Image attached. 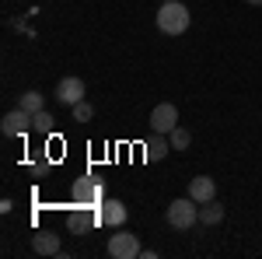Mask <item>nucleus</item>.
<instances>
[{
    "instance_id": "obj_1",
    "label": "nucleus",
    "mask_w": 262,
    "mask_h": 259,
    "mask_svg": "<svg viewBox=\"0 0 262 259\" xmlns=\"http://www.w3.org/2000/svg\"><path fill=\"white\" fill-rule=\"evenodd\" d=\"M189 25H192V14H189L185 4H179V0H161V7H158V28H161L164 35H185Z\"/></svg>"
},
{
    "instance_id": "obj_2",
    "label": "nucleus",
    "mask_w": 262,
    "mask_h": 259,
    "mask_svg": "<svg viewBox=\"0 0 262 259\" xmlns=\"http://www.w3.org/2000/svg\"><path fill=\"white\" fill-rule=\"evenodd\" d=\"M164 221L175 228V231H189L200 224V203L192 196H182V200H171L168 210H164Z\"/></svg>"
},
{
    "instance_id": "obj_3",
    "label": "nucleus",
    "mask_w": 262,
    "mask_h": 259,
    "mask_svg": "<svg viewBox=\"0 0 262 259\" xmlns=\"http://www.w3.org/2000/svg\"><path fill=\"white\" fill-rule=\"evenodd\" d=\"M105 252L112 259H137L143 249H140V238H137L133 231H116V235L108 238V245H105Z\"/></svg>"
},
{
    "instance_id": "obj_4",
    "label": "nucleus",
    "mask_w": 262,
    "mask_h": 259,
    "mask_svg": "<svg viewBox=\"0 0 262 259\" xmlns=\"http://www.w3.org/2000/svg\"><path fill=\"white\" fill-rule=\"evenodd\" d=\"M0 130H4V137H25L28 130H35V123H32V112H25V109H11L4 119H0Z\"/></svg>"
},
{
    "instance_id": "obj_5",
    "label": "nucleus",
    "mask_w": 262,
    "mask_h": 259,
    "mask_svg": "<svg viewBox=\"0 0 262 259\" xmlns=\"http://www.w3.org/2000/svg\"><path fill=\"white\" fill-rule=\"evenodd\" d=\"M175 126H179V109H175L171 102L154 105V112H150V130H154V133H171Z\"/></svg>"
},
{
    "instance_id": "obj_6",
    "label": "nucleus",
    "mask_w": 262,
    "mask_h": 259,
    "mask_svg": "<svg viewBox=\"0 0 262 259\" xmlns=\"http://www.w3.org/2000/svg\"><path fill=\"white\" fill-rule=\"evenodd\" d=\"M70 193L77 200V207H101V200H105V193H101V186L95 179H77Z\"/></svg>"
},
{
    "instance_id": "obj_7",
    "label": "nucleus",
    "mask_w": 262,
    "mask_h": 259,
    "mask_svg": "<svg viewBox=\"0 0 262 259\" xmlns=\"http://www.w3.org/2000/svg\"><path fill=\"white\" fill-rule=\"evenodd\" d=\"M84 91H88V88H84L81 77H63L60 84H56V102H63V105L74 109V105L84 98Z\"/></svg>"
},
{
    "instance_id": "obj_8",
    "label": "nucleus",
    "mask_w": 262,
    "mask_h": 259,
    "mask_svg": "<svg viewBox=\"0 0 262 259\" xmlns=\"http://www.w3.org/2000/svg\"><path fill=\"white\" fill-rule=\"evenodd\" d=\"M98 217L105 228H122L126 224V203L122 200H101V210H98Z\"/></svg>"
},
{
    "instance_id": "obj_9",
    "label": "nucleus",
    "mask_w": 262,
    "mask_h": 259,
    "mask_svg": "<svg viewBox=\"0 0 262 259\" xmlns=\"http://www.w3.org/2000/svg\"><path fill=\"white\" fill-rule=\"evenodd\" d=\"M189 196L196 200V203H210V200H217V182L210 179V175H196V179H189Z\"/></svg>"
},
{
    "instance_id": "obj_10",
    "label": "nucleus",
    "mask_w": 262,
    "mask_h": 259,
    "mask_svg": "<svg viewBox=\"0 0 262 259\" xmlns=\"http://www.w3.org/2000/svg\"><path fill=\"white\" fill-rule=\"evenodd\" d=\"M32 252H39V256H60V252H63L60 235H53V231H39V235H32Z\"/></svg>"
},
{
    "instance_id": "obj_11",
    "label": "nucleus",
    "mask_w": 262,
    "mask_h": 259,
    "mask_svg": "<svg viewBox=\"0 0 262 259\" xmlns=\"http://www.w3.org/2000/svg\"><path fill=\"white\" fill-rule=\"evenodd\" d=\"M143 151H147V161H164L168 151H171V140H168V133H154L143 144Z\"/></svg>"
},
{
    "instance_id": "obj_12",
    "label": "nucleus",
    "mask_w": 262,
    "mask_h": 259,
    "mask_svg": "<svg viewBox=\"0 0 262 259\" xmlns=\"http://www.w3.org/2000/svg\"><path fill=\"white\" fill-rule=\"evenodd\" d=\"M224 221V207L217 203V200H210V203H200V224H221Z\"/></svg>"
},
{
    "instance_id": "obj_13",
    "label": "nucleus",
    "mask_w": 262,
    "mask_h": 259,
    "mask_svg": "<svg viewBox=\"0 0 262 259\" xmlns=\"http://www.w3.org/2000/svg\"><path fill=\"white\" fill-rule=\"evenodd\" d=\"M18 105L25 112H39V109H46V98H42V91H25Z\"/></svg>"
},
{
    "instance_id": "obj_14",
    "label": "nucleus",
    "mask_w": 262,
    "mask_h": 259,
    "mask_svg": "<svg viewBox=\"0 0 262 259\" xmlns=\"http://www.w3.org/2000/svg\"><path fill=\"white\" fill-rule=\"evenodd\" d=\"M91 224H101L98 214H84V210H77V214L70 217V228H74V231H88Z\"/></svg>"
},
{
    "instance_id": "obj_15",
    "label": "nucleus",
    "mask_w": 262,
    "mask_h": 259,
    "mask_svg": "<svg viewBox=\"0 0 262 259\" xmlns=\"http://www.w3.org/2000/svg\"><path fill=\"white\" fill-rule=\"evenodd\" d=\"M91 119H95V105L88 98H81L74 105V123H91Z\"/></svg>"
},
{
    "instance_id": "obj_16",
    "label": "nucleus",
    "mask_w": 262,
    "mask_h": 259,
    "mask_svg": "<svg viewBox=\"0 0 262 259\" xmlns=\"http://www.w3.org/2000/svg\"><path fill=\"white\" fill-rule=\"evenodd\" d=\"M168 140H171V151H185V147H189V140H192V133H189V130H182V126H175V130L168 133Z\"/></svg>"
},
{
    "instance_id": "obj_17",
    "label": "nucleus",
    "mask_w": 262,
    "mask_h": 259,
    "mask_svg": "<svg viewBox=\"0 0 262 259\" xmlns=\"http://www.w3.org/2000/svg\"><path fill=\"white\" fill-rule=\"evenodd\" d=\"M32 123H35L39 133H53V123H56V119H53L46 109H39V112H32Z\"/></svg>"
},
{
    "instance_id": "obj_18",
    "label": "nucleus",
    "mask_w": 262,
    "mask_h": 259,
    "mask_svg": "<svg viewBox=\"0 0 262 259\" xmlns=\"http://www.w3.org/2000/svg\"><path fill=\"white\" fill-rule=\"evenodd\" d=\"M245 4H252V7H262V0H245Z\"/></svg>"
}]
</instances>
